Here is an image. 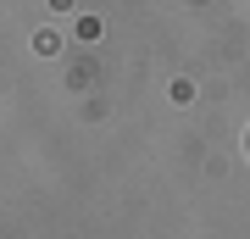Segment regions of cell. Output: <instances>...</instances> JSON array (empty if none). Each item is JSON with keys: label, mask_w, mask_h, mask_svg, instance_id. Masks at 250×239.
Segmentation results:
<instances>
[{"label": "cell", "mask_w": 250, "mask_h": 239, "mask_svg": "<svg viewBox=\"0 0 250 239\" xmlns=\"http://www.w3.org/2000/svg\"><path fill=\"white\" fill-rule=\"evenodd\" d=\"M245 145H250V139H245Z\"/></svg>", "instance_id": "6da1fadb"}]
</instances>
